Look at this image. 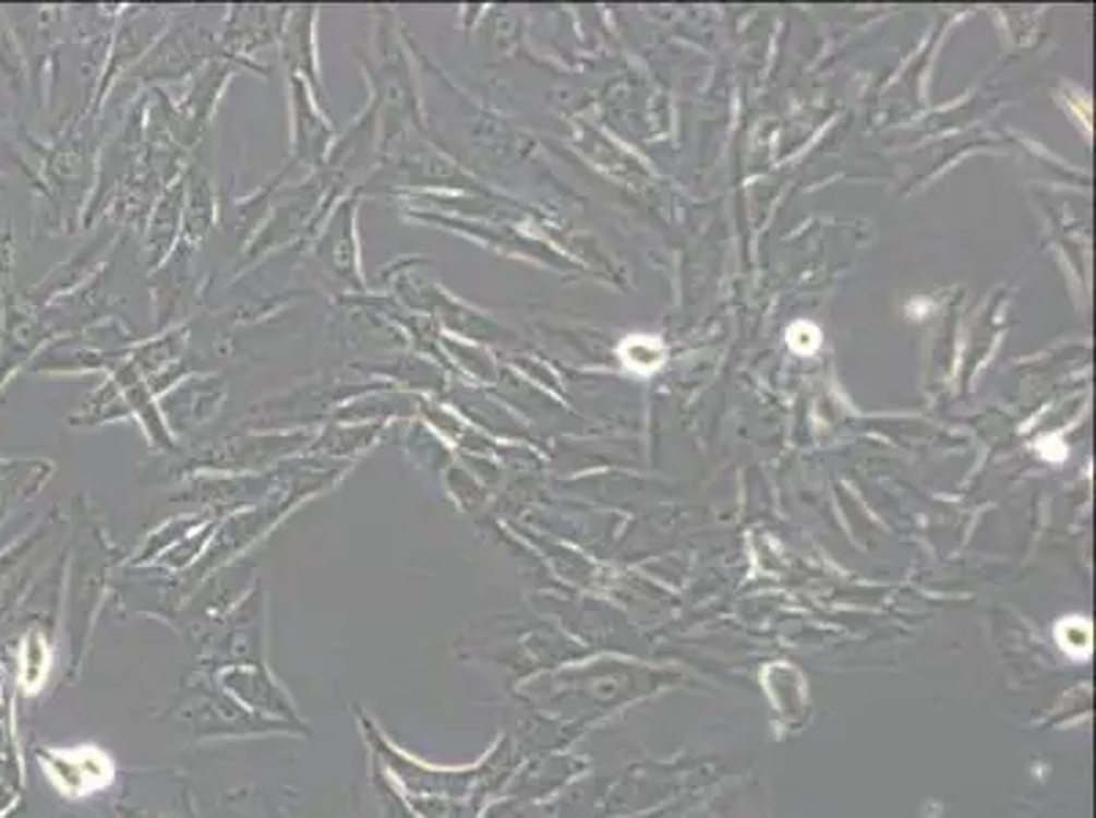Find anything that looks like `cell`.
I'll return each instance as SVG.
<instances>
[{
    "instance_id": "6da1fadb",
    "label": "cell",
    "mask_w": 1096,
    "mask_h": 818,
    "mask_svg": "<svg viewBox=\"0 0 1096 818\" xmlns=\"http://www.w3.org/2000/svg\"><path fill=\"white\" fill-rule=\"evenodd\" d=\"M41 763L49 783L63 796H71V799L91 796L96 791L107 789L115 774L112 758L93 745L69 747V750H49L41 758Z\"/></svg>"
},
{
    "instance_id": "7a4b0ae2",
    "label": "cell",
    "mask_w": 1096,
    "mask_h": 818,
    "mask_svg": "<svg viewBox=\"0 0 1096 818\" xmlns=\"http://www.w3.org/2000/svg\"><path fill=\"white\" fill-rule=\"evenodd\" d=\"M622 360L633 374H654L665 360V347L658 336H627L619 347Z\"/></svg>"
},
{
    "instance_id": "3957f363",
    "label": "cell",
    "mask_w": 1096,
    "mask_h": 818,
    "mask_svg": "<svg viewBox=\"0 0 1096 818\" xmlns=\"http://www.w3.org/2000/svg\"><path fill=\"white\" fill-rule=\"evenodd\" d=\"M49 674V649L47 641H44L38 633H31L22 647V665H20V685L25 687L27 693L41 690V685L47 682Z\"/></svg>"
},
{
    "instance_id": "277c9868",
    "label": "cell",
    "mask_w": 1096,
    "mask_h": 818,
    "mask_svg": "<svg viewBox=\"0 0 1096 818\" xmlns=\"http://www.w3.org/2000/svg\"><path fill=\"white\" fill-rule=\"evenodd\" d=\"M1056 641L1063 652L1074 660H1085L1091 654V625L1083 616H1067L1058 622Z\"/></svg>"
},
{
    "instance_id": "5b68a950",
    "label": "cell",
    "mask_w": 1096,
    "mask_h": 818,
    "mask_svg": "<svg viewBox=\"0 0 1096 818\" xmlns=\"http://www.w3.org/2000/svg\"><path fill=\"white\" fill-rule=\"evenodd\" d=\"M788 344L791 349H796L799 354H810L816 352L818 344H821V333H818V327L810 325V322H796V325L788 327Z\"/></svg>"
}]
</instances>
